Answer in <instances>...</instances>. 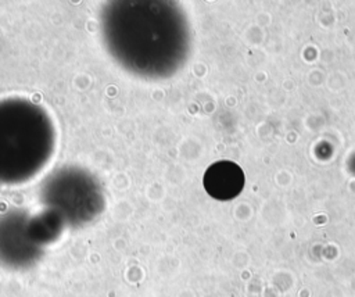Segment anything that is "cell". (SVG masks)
<instances>
[{
    "label": "cell",
    "mask_w": 355,
    "mask_h": 297,
    "mask_svg": "<svg viewBox=\"0 0 355 297\" xmlns=\"http://www.w3.org/2000/svg\"><path fill=\"white\" fill-rule=\"evenodd\" d=\"M244 186L241 168L232 161H218L212 164L204 175V187L216 200H230L236 197Z\"/></svg>",
    "instance_id": "1"
}]
</instances>
